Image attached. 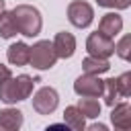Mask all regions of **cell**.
I'll use <instances>...</instances> for the list:
<instances>
[{
  "label": "cell",
  "instance_id": "1",
  "mask_svg": "<svg viewBox=\"0 0 131 131\" xmlns=\"http://www.w3.org/2000/svg\"><path fill=\"white\" fill-rule=\"evenodd\" d=\"M12 18H14V25L18 29L20 35L25 37H35L41 33V27H43V18H41V12L39 8L31 6V4H18L10 10Z\"/></svg>",
  "mask_w": 131,
  "mask_h": 131
},
{
  "label": "cell",
  "instance_id": "2",
  "mask_svg": "<svg viewBox=\"0 0 131 131\" xmlns=\"http://www.w3.org/2000/svg\"><path fill=\"white\" fill-rule=\"evenodd\" d=\"M35 86V80L27 74H20L16 78H8L6 82L0 84V100L6 104H14L18 100H25L31 96Z\"/></svg>",
  "mask_w": 131,
  "mask_h": 131
},
{
  "label": "cell",
  "instance_id": "3",
  "mask_svg": "<svg viewBox=\"0 0 131 131\" xmlns=\"http://www.w3.org/2000/svg\"><path fill=\"white\" fill-rule=\"evenodd\" d=\"M57 61V55L53 51V43L51 41H37L31 47V55H29V63L35 70H51Z\"/></svg>",
  "mask_w": 131,
  "mask_h": 131
},
{
  "label": "cell",
  "instance_id": "4",
  "mask_svg": "<svg viewBox=\"0 0 131 131\" xmlns=\"http://www.w3.org/2000/svg\"><path fill=\"white\" fill-rule=\"evenodd\" d=\"M86 51L90 57H98V59H108L115 53V41L100 35L98 31L90 33L86 39Z\"/></svg>",
  "mask_w": 131,
  "mask_h": 131
},
{
  "label": "cell",
  "instance_id": "5",
  "mask_svg": "<svg viewBox=\"0 0 131 131\" xmlns=\"http://www.w3.org/2000/svg\"><path fill=\"white\" fill-rule=\"evenodd\" d=\"M59 104V94L55 88L51 86H43L35 92L33 96V108L39 113V115H51Z\"/></svg>",
  "mask_w": 131,
  "mask_h": 131
},
{
  "label": "cell",
  "instance_id": "6",
  "mask_svg": "<svg viewBox=\"0 0 131 131\" xmlns=\"http://www.w3.org/2000/svg\"><path fill=\"white\" fill-rule=\"evenodd\" d=\"M92 18H94V8H92L88 2H84V0H74V2H70V6H68V20H70L74 27L86 29V27L92 23Z\"/></svg>",
  "mask_w": 131,
  "mask_h": 131
},
{
  "label": "cell",
  "instance_id": "7",
  "mask_svg": "<svg viewBox=\"0 0 131 131\" xmlns=\"http://www.w3.org/2000/svg\"><path fill=\"white\" fill-rule=\"evenodd\" d=\"M74 90H76L78 96H84V98H98V96H102V80H100L98 76L82 74V76L76 78Z\"/></svg>",
  "mask_w": 131,
  "mask_h": 131
},
{
  "label": "cell",
  "instance_id": "8",
  "mask_svg": "<svg viewBox=\"0 0 131 131\" xmlns=\"http://www.w3.org/2000/svg\"><path fill=\"white\" fill-rule=\"evenodd\" d=\"M53 51H55L57 59H59V57H61V59L72 57L74 51H76V37H74L72 33H68V31L57 33L55 39H53Z\"/></svg>",
  "mask_w": 131,
  "mask_h": 131
},
{
  "label": "cell",
  "instance_id": "9",
  "mask_svg": "<svg viewBox=\"0 0 131 131\" xmlns=\"http://www.w3.org/2000/svg\"><path fill=\"white\" fill-rule=\"evenodd\" d=\"M115 131H131V106L129 102H117L111 111Z\"/></svg>",
  "mask_w": 131,
  "mask_h": 131
},
{
  "label": "cell",
  "instance_id": "10",
  "mask_svg": "<svg viewBox=\"0 0 131 131\" xmlns=\"http://www.w3.org/2000/svg\"><path fill=\"white\" fill-rule=\"evenodd\" d=\"M121 31H123V18L119 12H106L98 23V33L108 39H115Z\"/></svg>",
  "mask_w": 131,
  "mask_h": 131
},
{
  "label": "cell",
  "instance_id": "11",
  "mask_svg": "<svg viewBox=\"0 0 131 131\" xmlns=\"http://www.w3.org/2000/svg\"><path fill=\"white\" fill-rule=\"evenodd\" d=\"M29 55H31V47L23 41L18 43H12L6 51V57L12 66H27L29 63Z\"/></svg>",
  "mask_w": 131,
  "mask_h": 131
},
{
  "label": "cell",
  "instance_id": "12",
  "mask_svg": "<svg viewBox=\"0 0 131 131\" xmlns=\"http://www.w3.org/2000/svg\"><path fill=\"white\" fill-rule=\"evenodd\" d=\"M63 125H68L72 131H84L86 129V119L78 111V106H66V111H63Z\"/></svg>",
  "mask_w": 131,
  "mask_h": 131
},
{
  "label": "cell",
  "instance_id": "13",
  "mask_svg": "<svg viewBox=\"0 0 131 131\" xmlns=\"http://www.w3.org/2000/svg\"><path fill=\"white\" fill-rule=\"evenodd\" d=\"M23 113L18 108H2L0 111V125L10 129V131H18L23 125Z\"/></svg>",
  "mask_w": 131,
  "mask_h": 131
},
{
  "label": "cell",
  "instance_id": "14",
  "mask_svg": "<svg viewBox=\"0 0 131 131\" xmlns=\"http://www.w3.org/2000/svg\"><path fill=\"white\" fill-rule=\"evenodd\" d=\"M82 70L88 76H100V74H104V72L111 70V63H108V59H98V57H90L88 55L82 61Z\"/></svg>",
  "mask_w": 131,
  "mask_h": 131
},
{
  "label": "cell",
  "instance_id": "15",
  "mask_svg": "<svg viewBox=\"0 0 131 131\" xmlns=\"http://www.w3.org/2000/svg\"><path fill=\"white\" fill-rule=\"evenodd\" d=\"M76 106L84 115V119H96L100 115V102H98V98H84L82 96Z\"/></svg>",
  "mask_w": 131,
  "mask_h": 131
},
{
  "label": "cell",
  "instance_id": "16",
  "mask_svg": "<svg viewBox=\"0 0 131 131\" xmlns=\"http://www.w3.org/2000/svg\"><path fill=\"white\" fill-rule=\"evenodd\" d=\"M102 96H104V102L108 106H115L119 102V90H117V80L115 78H108V80H102Z\"/></svg>",
  "mask_w": 131,
  "mask_h": 131
},
{
  "label": "cell",
  "instance_id": "17",
  "mask_svg": "<svg viewBox=\"0 0 131 131\" xmlns=\"http://www.w3.org/2000/svg\"><path fill=\"white\" fill-rule=\"evenodd\" d=\"M16 33H18V29H16V25H14L12 14H10V12H4V14L0 16V37L10 39V37H14Z\"/></svg>",
  "mask_w": 131,
  "mask_h": 131
},
{
  "label": "cell",
  "instance_id": "18",
  "mask_svg": "<svg viewBox=\"0 0 131 131\" xmlns=\"http://www.w3.org/2000/svg\"><path fill=\"white\" fill-rule=\"evenodd\" d=\"M115 80H117L119 96H123V98L131 96V74H129V72H125V74H121V76H119V78H115Z\"/></svg>",
  "mask_w": 131,
  "mask_h": 131
},
{
  "label": "cell",
  "instance_id": "19",
  "mask_svg": "<svg viewBox=\"0 0 131 131\" xmlns=\"http://www.w3.org/2000/svg\"><path fill=\"white\" fill-rule=\"evenodd\" d=\"M115 51L121 59H129L131 57V35H125L117 45H115Z\"/></svg>",
  "mask_w": 131,
  "mask_h": 131
},
{
  "label": "cell",
  "instance_id": "20",
  "mask_svg": "<svg viewBox=\"0 0 131 131\" xmlns=\"http://www.w3.org/2000/svg\"><path fill=\"white\" fill-rule=\"evenodd\" d=\"M98 6H104V8H115V10H125L131 6V0H96Z\"/></svg>",
  "mask_w": 131,
  "mask_h": 131
},
{
  "label": "cell",
  "instance_id": "21",
  "mask_svg": "<svg viewBox=\"0 0 131 131\" xmlns=\"http://www.w3.org/2000/svg\"><path fill=\"white\" fill-rule=\"evenodd\" d=\"M8 78H12L10 68H8V66H4V63H0V84H2V82H6Z\"/></svg>",
  "mask_w": 131,
  "mask_h": 131
},
{
  "label": "cell",
  "instance_id": "22",
  "mask_svg": "<svg viewBox=\"0 0 131 131\" xmlns=\"http://www.w3.org/2000/svg\"><path fill=\"white\" fill-rule=\"evenodd\" d=\"M45 131H72V129L68 125H63V123H53V125L45 127Z\"/></svg>",
  "mask_w": 131,
  "mask_h": 131
},
{
  "label": "cell",
  "instance_id": "23",
  "mask_svg": "<svg viewBox=\"0 0 131 131\" xmlns=\"http://www.w3.org/2000/svg\"><path fill=\"white\" fill-rule=\"evenodd\" d=\"M84 131H108V127L106 125H102V123H92L90 127H86Z\"/></svg>",
  "mask_w": 131,
  "mask_h": 131
},
{
  "label": "cell",
  "instance_id": "24",
  "mask_svg": "<svg viewBox=\"0 0 131 131\" xmlns=\"http://www.w3.org/2000/svg\"><path fill=\"white\" fill-rule=\"evenodd\" d=\"M6 12V4H4V0H0V16Z\"/></svg>",
  "mask_w": 131,
  "mask_h": 131
},
{
  "label": "cell",
  "instance_id": "25",
  "mask_svg": "<svg viewBox=\"0 0 131 131\" xmlns=\"http://www.w3.org/2000/svg\"><path fill=\"white\" fill-rule=\"evenodd\" d=\"M0 131H10V129H6V127H2V125H0Z\"/></svg>",
  "mask_w": 131,
  "mask_h": 131
}]
</instances>
